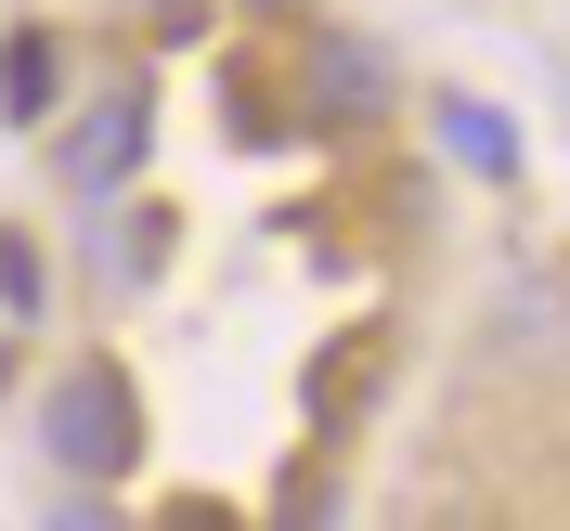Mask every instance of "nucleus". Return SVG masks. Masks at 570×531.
Returning <instances> with one entry per match:
<instances>
[{
	"mask_svg": "<svg viewBox=\"0 0 570 531\" xmlns=\"http://www.w3.org/2000/svg\"><path fill=\"white\" fill-rule=\"evenodd\" d=\"M493 351L505 363H570V285L558 273H532V285L493 298Z\"/></svg>",
	"mask_w": 570,
	"mask_h": 531,
	"instance_id": "nucleus-5",
	"label": "nucleus"
},
{
	"mask_svg": "<svg viewBox=\"0 0 570 531\" xmlns=\"http://www.w3.org/2000/svg\"><path fill=\"white\" fill-rule=\"evenodd\" d=\"M52 105H66V52H52V27H0V130H39Z\"/></svg>",
	"mask_w": 570,
	"mask_h": 531,
	"instance_id": "nucleus-6",
	"label": "nucleus"
},
{
	"mask_svg": "<svg viewBox=\"0 0 570 531\" xmlns=\"http://www.w3.org/2000/svg\"><path fill=\"white\" fill-rule=\"evenodd\" d=\"M142 27H156V39H208L220 0H142Z\"/></svg>",
	"mask_w": 570,
	"mask_h": 531,
	"instance_id": "nucleus-11",
	"label": "nucleus"
},
{
	"mask_svg": "<svg viewBox=\"0 0 570 531\" xmlns=\"http://www.w3.org/2000/svg\"><path fill=\"white\" fill-rule=\"evenodd\" d=\"M220 105H234V142H285V117H298V105H273V78H259V66L220 78Z\"/></svg>",
	"mask_w": 570,
	"mask_h": 531,
	"instance_id": "nucleus-9",
	"label": "nucleus"
},
{
	"mask_svg": "<svg viewBox=\"0 0 570 531\" xmlns=\"http://www.w3.org/2000/svg\"><path fill=\"white\" fill-rule=\"evenodd\" d=\"M337 505H351V493H337V466H298V480H285V493H273V519H298V531H312V519H337Z\"/></svg>",
	"mask_w": 570,
	"mask_h": 531,
	"instance_id": "nucleus-10",
	"label": "nucleus"
},
{
	"mask_svg": "<svg viewBox=\"0 0 570 531\" xmlns=\"http://www.w3.org/2000/svg\"><path fill=\"white\" fill-rule=\"evenodd\" d=\"M169 234H181L169 208H117V195H105V234H91V273H105V285H130V298H142V285L169 273Z\"/></svg>",
	"mask_w": 570,
	"mask_h": 531,
	"instance_id": "nucleus-7",
	"label": "nucleus"
},
{
	"mask_svg": "<svg viewBox=\"0 0 570 531\" xmlns=\"http://www.w3.org/2000/svg\"><path fill=\"white\" fill-rule=\"evenodd\" d=\"M234 13H259V27H298V13H312V0H234Z\"/></svg>",
	"mask_w": 570,
	"mask_h": 531,
	"instance_id": "nucleus-12",
	"label": "nucleus"
},
{
	"mask_svg": "<svg viewBox=\"0 0 570 531\" xmlns=\"http://www.w3.org/2000/svg\"><path fill=\"white\" fill-rule=\"evenodd\" d=\"M402 105V66L363 27H312L298 39V130H376Z\"/></svg>",
	"mask_w": 570,
	"mask_h": 531,
	"instance_id": "nucleus-2",
	"label": "nucleus"
},
{
	"mask_svg": "<svg viewBox=\"0 0 570 531\" xmlns=\"http://www.w3.org/2000/svg\"><path fill=\"white\" fill-rule=\"evenodd\" d=\"M39 298H52V259H39V234H27V220H0V312H13V324H39Z\"/></svg>",
	"mask_w": 570,
	"mask_h": 531,
	"instance_id": "nucleus-8",
	"label": "nucleus"
},
{
	"mask_svg": "<svg viewBox=\"0 0 570 531\" xmlns=\"http://www.w3.org/2000/svg\"><path fill=\"white\" fill-rule=\"evenodd\" d=\"M39 454L66 466V480H130L142 454V390L117 363H66L52 390H39Z\"/></svg>",
	"mask_w": 570,
	"mask_h": 531,
	"instance_id": "nucleus-1",
	"label": "nucleus"
},
{
	"mask_svg": "<svg viewBox=\"0 0 570 531\" xmlns=\"http://www.w3.org/2000/svg\"><path fill=\"white\" fill-rule=\"evenodd\" d=\"M142 156H156V91H142V78H117L105 105H91L66 142H52V169H66V195H78V208L130 195V181H142Z\"/></svg>",
	"mask_w": 570,
	"mask_h": 531,
	"instance_id": "nucleus-3",
	"label": "nucleus"
},
{
	"mask_svg": "<svg viewBox=\"0 0 570 531\" xmlns=\"http://www.w3.org/2000/svg\"><path fill=\"white\" fill-rule=\"evenodd\" d=\"M428 130H441V156H454L466 181H519V130H505V105H480V91H428Z\"/></svg>",
	"mask_w": 570,
	"mask_h": 531,
	"instance_id": "nucleus-4",
	"label": "nucleus"
}]
</instances>
